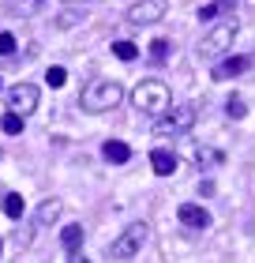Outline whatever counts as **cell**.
I'll return each mask as SVG.
<instances>
[{
	"instance_id": "cell-1",
	"label": "cell",
	"mask_w": 255,
	"mask_h": 263,
	"mask_svg": "<svg viewBox=\"0 0 255 263\" xmlns=\"http://www.w3.org/2000/svg\"><path fill=\"white\" fill-rule=\"evenodd\" d=\"M124 102V87L116 79H90L79 90V109L83 113H109Z\"/></svg>"
},
{
	"instance_id": "cell-2",
	"label": "cell",
	"mask_w": 255,
	"mask_h": 263,
	"mask_svg": "<svg viewBox=\"0 0 255 263\" xmlns=\"http://www.w3.org/2000/svg\"><path fill=\"white\" fill-rule=\"evenodd\" d=\"M131 105L143 113V117H165L169 109H173V90L165 87L162 79H143L135 90H131Z\"/></svg>"
},
{
	"instance_id": "cell-3",
	"label": "cell",
	"mask_w": 255,
	"mask_h": 263,
	"mask_svg": "<svg viewBox=\"0 0 255 263\" xmlns=\"http://www.w3.org/2000/svg\"><path fill=\"white\" fill-rule=\"evenodd\" d=\"M237 30H240V23H237V19H218L214 27L203 34V42H199V57H206V61H218V57H225L229 49H233Z\"/></svg>"
},
{
	"instance_id": "cell-4",
	"label": "cell",
	"mask_w": 255,
	"mask_h": 263,
	"mask_svg": "<svg viewBox=\"0 0 255 263\" xmlns=\"http://www.w3.org/2000/svg\"><path fill=\"white\" fill-rule=\"evenodd\" d=\"M195 121H199V109H195V105H191V102H176L165 117H158L154 136H188V132L195 128Z\"/></svg>"
},
{
	"instance_id": "cell-5",
	"label": "cell",
	"mask_w": 255,
	"mask_h": 263,
	"mask_svg": "<svg viewBox=\"0 0 255 263\" xmlns=\"http://www.w3.org/2000/svg\"><path fill=\"white\" fill-rule=\"evenodd\" d=\"M147 237H150V226H147V222H128L124 233L113 237V245H109V256H113V259H131L135 252H143Z\"/></svg>"
},
{
	"instance_id": "cell-6",
	"label": "cell",
	"mask_w": 255,
	"mask_h": 263,
	"mask_svg": "<svg viewBox=\"0 0 255 263\" xmlns=\"http://www.w3.org/2000/svg\"><path fill=\"white\" fill-rule=\"evenodd\" d=\"M38 98H42V90H38V83H15V87H8V109L11 113H19V117H30L34 109H38Z\"/></svg>"
},
{
	"instance_id": "cell-7",
	"label": "cell",
	"mask_w": 255,
	"mask_h": 263,
	"mask_svg": "<svg viewBox=\"0 0 255 263\" xmlns=\"http://www.w3.org/2000/svg\"><path fill=\"white\" fill-rule=\"evenodd\" d=\"M165 15H169V0H135L128 8V23H135V27H154Z\"/></svg>"
},
{
	"instance_id": "cell-8",
	"label": "cell",
	"mask_w": 255,
	"mask_h": 263,
	"mask_svg": "<svg viewBox=\"0 0 255 263\" xmlns=\"http://www.w3.org/2000/svg\"><path fill=\"white\" fill-rule=\"evenodd\" d=\"M248 57H225V61H218L214 64V71H210V79L214 83H225V79H237V76H244L248 71Z\"/></svg>"
},
{
	"instance_id": "cell-9",
	"label": "cell",
	"mask_w": 255,
	"mask_h": 263,
	"mask_svg": "<svg viewBox=\"0 0 255 263\" xmlns=\"http://www.w3.org/2000/svg\"><path fill=\"white\" fill-rule=\"evenodd\" d=\"M176 218L180 222H184L188 226V230H206V226H210L214 218H210V214H206L203 207H199V203H180V211H176Z\"/></svg>"
},
{
	"instance_id": "cell-10",
	"label": "cell",
	"mask_w": 255,
	"mask_h": 263,
	"mask_svg": "<svg viewBox=\"0 0 255 263\" xmlns=\"http://www.w3.org/2000/svg\"><path fill=\"white\" fill-rule=\"evenodd\" d=\"M176 165H180V158H176L173 151H165V147L150 151V170H154L158 177H173V173H176Z\"/></svg>"
},
{
	"instance_id": "cell-11",
	"label": "cell",
	"mask_w": 255,
	"mask_h": 263,
	"mask_svg": "<svg viewBox=\"0 0 255 263\" xmlns=\"http://www.w3.org/2000/svg\"><path fill=\"white\" fill-rule=\"evenodd\" d=\"M45 4H49V0H4V15L30 19V15H38V11H45Z\"/></svg>"
},
{
	"instance_id": "cell-12",
	"label": "cell",
	"mask_w": 255,
	"mask_h": 263,
	"mask_svg": "<svg viewBox=\"0 0 255 263\" xmlns=\"http://www.w3.org/2000/svg\"><path fill=\"white\" fill-rule=\"evenodd\" d=\"M102 158L109 165H124V162H131V147H128L124 139H105L102 143Z\"/></svg>"
},
{
	"instance_id": "cell-13",
	"label": "cell",
	"mask_w": 255,
	"mask_h": 263,
	"mask_svg": "<svg viewBox=\"0 0 255 263\" xmlns=\"http://www.w3.org/2000/svg\"><path fill=\"white\" fill-rule=\"evenodd\" d=\"M60 211H64V203H60L56 196H53V199H45L42 207H38V214H34V218H38L34 226H53V222L60 218Z\"/></svg>"
},
{
	"instance_id": "cell-14",
	"label": "cell",
	"mask_w": 255,
	"mask_h": 263,
	"mask_svg": "<svg viewBox=\"0 0 255 263\" xmlns=\"http://www.w3.org/2000/svg\"><path fill=\"white\" fill-rule=\"evenodd\" d=\"M60 245H64V252H79L83 248V226L79 222H71L60 230Z\"/></svg>"
},
{
	"instance_id": "cell-15",
	"label": "cell",
	"mask_w": 255,
	"mask_h": 263,
	"mask_svg": "<svg viewBox=\"0 0 255 263\" xmlns=\"http://www.w3.org/2000/svg\"><path fill=\"white\" fill-rule=\"evenodd\" d=\"M229 8H237V0H214V4H203L199 8V19L203 23H214L222 11H229Z\"/></svg>"
},
{
	"instance_id": "cell-16",
	"label": "cell",
	"mask_w": 255,
	"mask_h": 263,
	"mask_svg": "<svg viewBox=\"0 0 255 263\" xmlns=\"http://www.w3.org/2000/svg\"><path fill=\"white\" fill-rule=\"evenodd\" d=\"M195 158H199V170H203V165H206V170H214V165H222V162H225V154L218 151V147H199V151H195Z\"/></svg>"
},
{
	"instance_id": "cell-17",
	"label": "cell",
	"mask_w": 255,
	"mask_h": 263,
	"mask_svg": "<svg viewBox=\"0 0 255 263\" xmlns=\"http://www.w3.org/2000/svg\"><path fill=\"white\" fill-rule=\"evenodd\" d=\"M0 211H4L8 218H23V196H19V192H4V199H0Z\"/></svg>"
},
{
	"instance_id": "cell-18",
	"label": "cell",
	"mask_w": 255,
	"mask_h": 263,
	"mask_svg": "<svg viewBox=\"0 0 255 263\" xmlns=\"http://www.w3.org/2000/svg\"><path fill=\"white\" fill-rule=\"evenodd\" d=\"M23 121H27V117H19V113H4L0 117V132H4V136H23Z\"/></svg>"
},
{
	"instance_id": "cell-19",
	"label": "cell",
	"mask_w": 255,
	"mask_h": 263,
	"mask_svg": "<svg viewBox=\"0 0 255 263\" xmlns=\"http://www.w3.org/2000/svg\"><path fill=\"white\" fill-rule=\"evenodd\" d=\"M169 45H173L169 38H154L150 42V64H165L169 61Z\"/></svg>"
},
{
	"instance_id": "cell-20",
	"label": "cell",
	"mask_w": 255,
	"mask_h": 263,
	"mask_svg": "<svg viewBox=\"0 0 255 263\" xmlns=\"http://www.w3.org/2000/svg\"><path fill=\"white\" fill-rule=\"evenodd\" d=\"M244 113H248V105H244V98H240V94L225 98V117H229V121H240Z\"/></svg>"
},
{
	"instance_id": "cell-21",
	"label": "cell",
	"mask_w": 255,
	"mask_h": 263,
	"mask_svg": "<svg viewBox=\"0 0 255 263\" xmlns=\"http://www.w3.org/2000/svg\"><path fill=\"white\" fill-rule=\"evenodd\" d=\"M68 83V68H60V64H53L49 71H45V87H53V90H60Z\"/></svg>"
},
{
	"instance_id": "cell-22",
	"label": "cell",
	"mask_w": 255,
	"mask_h": 263,
	"mask_svg": "<svg viewBox=\"0 0 255 263\" xmlns=\"http://www.w3.org/2000/svg\"><path fill=\"white\" fill-rule=\"evenodd\" d=\"M113 57H116V61H135V57H139V45H131V42H113Z\"/></svg>"
},
{
	"instance_id": "cell-23",
	"label": "cell",
	"mask_w": 255,
	"mask_h": 263,
	"mask_svg": "<svg viewBox=\"0 0 255 263\" xmlns=\"http://www.w3.org/2000/svg\"><path fill=\"white\" fill-rule=\"evenodd\" d=\"M15 45H19V38H15V34L0 30V57H11V53H15Z\"/></svg>"
},
{
	"instance_id": "cell-24",
	"label": "cell",
	"mask_w": 255,
	"mask_h": 263,
	"mask_svg": "<svg viewBox=\"0 0 255 263\" xmlns=\"http://www.w3.org/2000/svg\"><path fill=\"white\" fill-rule=\"evenodd\" d=\"M83 19H87V11H64V15H56V27H75Z\"/></svg>"
},
{
	"instance_id": "cell-25",
	"label": "cell",
	"mask_w": 255,
	"mask_h": 263,
	"mask_svg": "<svg viewBox=\"0 0 255 263\" xmlns=\"http://www.w3.org/2000/svg\"><path fill=\"white\" fill-rule=\"evenodd\" d=\"M15 241H19V245H30V241H34V226H19V230H15Z\"/></svg>"
},
{
	"instance_id": "cell-26",
	"label": "cell",
	"mask_w": 255,
	"mask_h": 263,
	"mask_svg": "<svg viewBox=\"0 0 255 263\" xmlns=\"http://www.w3.org/2000/svg\"><path fill=\"white\" fill-rule=\"evenodd\" d=\"M199 196H206V199H210V196H218V188H214V181H203V184H199Z\"/></svg>"
},
{
	"instance_id": "cell-27",
	"label": "cell",
	"mask_w": 255,
	"mask_h": 263,
	"mask_svg": "<svg viewBox=\"0 0 255 263\" xmlns=\"http://www.w3.org/2000/svg\"><path fill=\"white\" fill-rule=\"evenodd\" d=\"M68 263H90V259L83 256V252H68Z\"/></svg>"
},
{
	"instance_id": "cell-28",
	"label": "cell",
	"mask_w": 255,
	"mask_h": 263,
	"mask_svg": "<svg viewBox=\"0 0 255 263\" xmlns=\"http://www.w3.org/2000/svg\"><path fill=\"white\" fill-rule=\"evenodd\" d=\"M60 4H87V0H60Z\"/></svg>"
},
{
	"instance_id": "cell-29",
	"label": "cell",
	"mask_w": 255,
	"mask_h": 263,
	"mask_svg": "<svg viewBox=\"0 0 255 263\" xmlns=\"http://www.w3.org/2000/svg\"><path fill=\"white\" fill-rule=\"evenodd\" d=\"M0 256H4V237H0Z\"/></svg>"
},
{
	"instance_id": "cell-30",
	"label": "cell",
	"mask_w": 255,
	"mask_h": 263,
	"mask_svg": "<svg viewBox=\"0 0 255 263\" xmlns=\"http://www.w3.org/2000/svg\"><path fill=\"white\" fill-rule=\"evenodd\" d=\"M0 158H4V151H0Z\"/></svg>"
}]
</instances>
